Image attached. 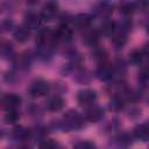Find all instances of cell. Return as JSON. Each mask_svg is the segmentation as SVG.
Returning <instances> with one entry per match:
<instances>
[{"label": "cell", "mask_w": 149, "mask_h": 149, "mask_svg": "<svg viewBox=\"0 0 149 149\" xmlns=\"http://www.w3.org/2000/svg\"><path fill=\"white\" fill-rule=\"evenodd\" d=\"M19 118H20V115H19V113L16 112V109L7 111L6 114H5V121H6V123H9V125L15 123V122L19 120Z\"/></svg>", "instance_id": "18"}, {"label": "cell", "mask_w": 149, "mask_h": 149, "mask_svg": "<svg viewBox=\"0 0 149 149\" xmlns=\"http://www.w3.org/2000/svg\"><path fill=\"white\" fill-rule=\"evenodd\" d=\"M38 149H55V143H54V141H51L49 139L43 140L40 142Z\"/></svg>", "instance_id": "22"}, {"label": "cell", "mask_w": 149, "mask_h": 149, "mask_svg": "<svg viewBox=\"0 0 149 149\" xmlns=\"http://www.w3.org/2000/svg\"><path fill=\"white\" fill-rule=\"evenodd\" d=\"M63 106H64L63 99H62L61 97H57V95L50 98V99L48 100V102H47V107H48V109L51 111V112H57V111L62 109Z\"/></svg>", "instance_id": "12"}, {"label": "cell", "mask_w": 149, "mask_h": 149, "mask_svg": "<svg viewBox=\"0 0 149 149\" xmlns=\"http://www.w3.org/2000/svg\"><path fill=\"white\" fill-rule=\"evenodd\" d=\"M142 57H143V52L135 50V51H133V52L129 55V61H130L132 63H134V64H137V63H140V62L142 61Z\"/></svg>", "instance_id": "19"}, {"label": "cell", "mask_w": 149, "mask_h": 149, "mask_svg": "<svg viewBox=\"0 0 149 149\" xmlns=\"http://www.w3.org/2000/svg\"><path fill=\"white\" fill-rule=\"evenodd\" d=\"M58 10V6L55 2H47L41 10V16L43 20H51Z\"/></svg>", "instance_id": "8"}, {"label": "cell", "mask_w": 149, "mask_h": 149, "mask_svg": "<svg viewBox=\"0 0 149 149\" xmlns=\"http://www.w3.org/2000/svg\"><path fill=\"white\" fill-rule=\"evenodd\" d=\"M64 126L69 129H77L80 128L83 125V120L80 118V115L76 112V111H69L65 115H64V121H63Z\"/></svg>", "instance_id": "2"}, {"label": "cell", "mask_w": 149, "mask_h": 149, "mask_svg": "<svg viewBox=\"0 0 149 149\" xmlns=\"http://www.w3.org/2000/svg\"><path fill=\"white\" fill-rule=\"evenodd\" d=\"M148 33H149V24H148Z\"/></svg>", "instance_id": "28"}, {"label": "cell", "mask_w": 149, "mask_h": 149, "mask_svg": "<svg viewBox=\"0 0 149 149\" xmlns=\"http://www.w3.org/2000/svg\"><path fill=\"white\" fill-rule=\"evenodd\" d=\"M101 33L106 36H109V35H113L116 30V26H115V22L114 21H111V20H106L102 22L101 24Z\"/></svg>", "instance_id": "15"}, {"label": "cell", "mask_w": 149, "mask_h": 149, "mask_svg": "<svg viewBox=\"0 0 149 149\" xmlns=\"http://www.w3.org/2000/svg\"><path fill=\"white\" fill-rule=\"evenodd\" d=\"M113 73H114L113 66L109 65V64H106V63L100 64L98 70H97V77L100 80H108V79H111L113 77Z\"/></svg>", "instance_id": "7"}, {"label": "cell", "mask_w": 149, "mask_h": 149, "mask_svg": "<svg viewBox=\"0 0 149 149\" xmlns=\"http://www.w3.org/2000/svg\"><path fill=\"white\" fill-rule=\"evenodd\" d=\"M17 149H30L28 146H21V147H19Z\"/></svg>", "instance_id": "27"}, {"label": "cell", "mask_w": 149, "mask_h": 149, "mask_svg": "<svg viewBox=\"0 0 149 149\" xmlns=\"http://www.w3.org/2000/svg\"><path fill=\"white\" fill-rule=\"evenodd\" d=\"M111 106L113 108H120V107H122V100L120 98H114L112 104H111Z\"/></svg>", "instance_id": "25"}, {"label": "cell", "mask_w": 149, "mask_h": 149, "mask_svg": "<svg viewBox=\"0 0 149 149\" xmlns=\"http://www.w3.org/2000/svg\"><path fill=\"white\" fill-rule=\"evenodd\" d=\"M112 7L108 5V3H101L100 7L98 8V13L102 16H107L109 13H112Z\"/></svg>", "instance_id": "21"}, {"label": "cell", "mask_w": 149, "mask_h": 149, "mask_svg": "<svg viewBox=\"0 0 149 149\" xmlns=\"http://www.w3.org/2000/svg\"><path fill=\"white\" fill-rule=\"evenodd\" d=\"M134 135L143 141L149 140V123H144V125H140L134 129Z\"/></svg>", "instance_id": "13"}, {"label": "cell", "mask_w": 149, "mask_h": 149, "mask_svg": "<svg viewBox=\"0 0 149 149\" xmlns=\"http://www.w3.org/2000/svg\"><path fill=\"white\" fill-rule=\"evenodd\" d=\"M105 57H106V52H105L104 50H97V51L94 52V58H95L97 61H104Z\"/></svg>", "instance_id": "24"}, {"label": "cell", "mask_w": 149, "mask_h": 149, "mask_svg": "<svg viewBox=\"0 0 149 149\" xmlns=\"http://www.w3.org/2000/svg\"><path fill=\"white\" fill-rule=\"evenodd\" d=\"M55 33H56V37L58 41L69 42L72 38V30L71 28H69L68 24H62Z\"/></svg>", "instance_id": "10"}, {"label": "cell", "mask_w": 149, "mask_h": 149, "mask_svg": "<svg viewBox=\"0 0 149 149\" xmlns=\"http://www.w3.org/2000/svg\"><path fill=\"white\" fill-rule=\"evenodd\" d=\"M73 149H94V144L88 141H80L74 144Z\"/></svg>", "instance_id": "20"}, {"label": "cell", "mask_w": 149, "mask_h": 149, "mask_svg": "<svg viewBox=\"0 0 149 149\" xmlns=\"http://www.w3.org/2000/svg\"><path fill=\"white\" fill-rule=\"evenodd\" d=\"M104 116V111L100 108V107H90L86 112H85V119L87 121H91V122H97L99 121L101 118Z\"/></svg>", "instance_id": "9"}, {"label": "cell", "mask_w": 149, "mask_h": 149, "mask_svg": "<svg viewBox=\"0 0 149 149\" xmlns=\"http://www.w3.org/2000/svg\"><path fill=\"white\" fill-rule=\"evenodd\" d=\"M99 40V34L97 30H90L87 33H85L84 37H83V42L87 45H94Z\"/></svg>", "instance_id": "16"}, {"label": "cell", "mask_w": 149, "mask_h": 149, "mask_svg": "<svg viewBox=\"0 0 149 149\" xmlns=\"http://www.w3.org/2000/svg\"><path fill=\"white\" fill-rule=\"evenodd\" d=\"M49 90V85L44 80H36L29 87V94L34 98H38L44 95Z\"/></svg>", "instance_id": "3"}, {"label": "cell", "mask_w": 149, "mask_h": 149, "mask_svg": "<svg viewBox=\"0 0 149 149\" xmlns=\"http://www.w3.org/2000/svg\"><path fill=\"white\" fill-rule=\"evenodd\" d=\"M42 16L41 14L30 12L24 16V26L28 29H37L42 23Z\"/></svg>", "instance_id": "6"}, {"label": "cell", "mask_w": 149, "mask_h": 149, "mask_svg": "<svg viewBox=\"0 0 149 149\" xmlns=\"http://www.w3.org/2000/svg\"><path fill=\"white\" fill-rule=\"evenodd\" d=\"M73 23H74V26L78 29H85V28L90 27L91 17L88 15H86V14H80V15H78V16L74 17Z\"/></svg>", "instance_id": "14"}, {"label": "cell", "mask_w": 149, "mask_h": 149, "mask_svg": "<svg viewBox=\"0 0 149 149\" xmlns=\"http://www.w3.org/2000/svg\"><path fill=\"white\" fill-rule=\"evenodd\" d=\"M13 137L16 140H20V141L27 140L29 137V130L27 128H24L23 126H17L13 130Z\"/></svg>", "instance_id": "17"}, {"label": "cell", "mask_w": 149, "mask_h": 149, "mask_svg": "<svg viewBox=\"0 0 149 149\" xmlns=\"http://www.w3.org/2000/svg\"><path fill=\"white\" fill-rule=\"evenodd\" d=\"M57 41L58 40L56 37V33L51 31L50 29H42L36 37V44L40 47L41 50H44V51H48L49 49H51Z\"/></svg>", "instance_id": "1"}, {"label": "cell", "mask_w": 149, "mask_h": 149, "mask_svg": "<svg viewBox=\"0 0 149 149\" xmlns=\"http://www.w3.org/2000/svg\"><path fill=\"white\" fill-rule=\"evenodd\" d=\"M142 52H143V55H144V56L149 57V42L144 45V48H143V51H142Z\"/></svg>", "instance_id": "26"}, {"label": "cell", "mask_w": 149, "mask_h": 149, "mask_svg": "<svg viewBox=\"0 0 149 149\" xmlns=\"http://www.w3.org/2000/svg\"><path fill=\"white\" fill-rule=\"evenodd\" d=\"M121 13H123V14H126V15H128V14H132L134 10H135V5L134 3H130V2H128V3H125V5H122L121 6Z\"/></svg>", "instance_id": "23"}, {"label": "cell", "mask_w": 149, "mask_h": 149, "mask_svg": "<svg viewBox=\"0 0 149 149\" xmlns=\"http://www.w3.org/2000/svg\"><path fill=\"white\" fill-rule=\"evenodd\" d=\"M21 104V98L16 94H6L3 95L2 98V107L6 109V111H12V109H15L17 106H20Z\"/></svg>", "instance_id": "5"}, {"label": "cell", "mask_w": 149, "mask_h": 149, "mask_svg": "<svg viewBox=\"0 0 149 149\" xmlns=\"http://www.w3.org/2000/svg\"><path fill=\"white\" fill-rule=\"evenodd\" d=\"M78 102L83 106H90L92 105L97 99V93L92 90H83L77 95Z\"/></svg>", "instance_id": "4"}, {"label": "cell", "mask_w": 149, "mask_h": 149, "mask_svg": "<svg viewBox=\"0 0 149 149\" xmlns=\"http://www.w3.org/2000/svg\"><path fill=\"white\" fill-rule=\"evenodd\" d=\"M13 35H14V38H15L17 42H26V41L29 38L30 33H29V29L23 24V26H21V27H17V28L14 30Z\"/></svg>", "instance_id": "11"}]
</instances>
